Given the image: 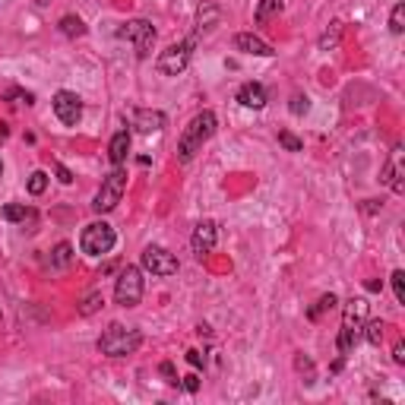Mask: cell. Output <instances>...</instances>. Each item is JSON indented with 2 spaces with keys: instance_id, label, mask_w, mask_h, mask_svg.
Returning a JSON list of instances; mask_svg holds the SVG:
<instances>
[{
  "instance_id": "obj_27",
  "label": "cell",
  "mask_w": 405,
  "mask_h": 405,
  "mask_svg": "<svg viewBox=\"0 0 405 405\" xmlns=\"http://www.w3.org/2000/svg\"><path fill=\"white\" fill-rule=\"evenodd\" d=\"M197 20H199V29H203V26H206V29H213V26H209V22H215V20H219V10H215V7H199Z\"/></svg>"
},
{
  "instance_id": "obj_28",
  "label": "cell",
  "mask_w": 405,
  "mask_h": 405,
  "mask_svg": "<svg viewBox=\"0 0 405 405\" xmlns=\"http://www.w3.org/2000/svg\"><path fill=\"white\" fill-rule=\"evenodd\" d=\"M307 108H310V98L307 95H291V114H307Z\"/></svg>"
},
{
  "instance_id": "obj_4",
  "label": "cell",
  "mask_w": 405,
  "mask_h": 405,
  "mask_svg": "<svg viewBox=\"0 0 405 405\" xmlns=\"http://www.w3.org/2000/svg\"><path fill=\"white\" fill-rule=\"evenodd\" d=\"M124 190H127V171H124V165H114L108 178L102 181V187H98L92 209H95V213H111V209L121 203Z\"/></svg>"
},
{
  "instance_id": "obj_30",
  "label": "cell",
  "mask_w": 405,
  "mask_h": 405,
  "mask_svg": "<svg viewBox=\"0 0 405 405\" xmlns=\"http://www.w3.org/2000/svg\"><path fill=\"white\" fill-rule=\"evenodd\" d=\"M10 98H16V105H32L35 98H32V92H20V89H10L7 92Z\"/></svg>"
},
{
  "instance_id": "obj_10",
  "label": "cell",
  "mask_w": 405,
  "mask_h": 405,
  "mask_svg": "<svg viewBox=\"0 0 405 405\" xmlns=\"http://www.w3.org/2000/svg\"><path fill=\"white\" fill-rule=\"evenodd\" d=\"M54 114H57V121L67 124V127L79 124V117H83V102H79V95H76V92L61 89L54 95Z\"/></svg>"
},
{
  "instance_id": "obj_12",
  "label": "cell",
  "mask_w": 405,
  "mask_h": 405,
  "mask_svg": "<svg viewBox=\"0 0 405 405\" xmlns=\"http://www.w3.org/2000/svg\"><path fill=\"white\" fill-rule=\"evenodd\" d=\"M168 117L162 114V111H149V108H139L133 111V127H137L139 133H158L162 127H165Z\"/></svg>"
},
{
  "instance_id": "obj_34",
  "label": "cell",
  "mask_w": 405,
  "mask_h": 405,
  "mask_svg": "<svg viewBox=\"0 0 405 405\" xmlns=\"http://www.w3.org/2000/svg\"><path fill=\"white\" fill-rule=\"evenodd\" d=\"M158 371H162V377H168V383H178V377H174V367H171V364H162V367H158Z\"/></svg>"
},
{
  "instance_id": "obj_14",
  "label": "cell",
  "mask_w": 405,
  "mask_h": 405,
  "mask_svg": "<svg viewBox=\"0 0 405 405\" xmlns=\"http://www.w3.org/2000/svg\"><path fill=\"white\" fill-rule=\"evenodd\" d=\"M234 48L244 51V54H254V57H269V54H273V48H269L263 38L250 35V32H240L238 38H234Z\"/></svg>"
},
{
  "instance_id": "obj_3",
  "label": "cell",
  "mask_w": 405,
  "mask_h": 405,
  "mask_svg": "<svg viewBox=\"0 0 405 405\" xmlns=\"http://www.w3.org/2000/svg\"><path fill=\"white\" fill-rule=\"evenodd\" d=\"M367 320V301L364 298H351L345 304V314H342V333H339V351H351L358 345V336H361V326Z\"/></svg>"
},
{
  "instance_id": "obj_25",
  "label": "cell",
  "mask_w": 405,
  "mask_h": 405,
  "mask_svg": "<svg viewBox=\"0 0 405 405\" xmlns=\"http://www.w3.org/2000/svg\"><path fill=\"white\" fill-rule=\"evenodd\" d=\"M392 291H396V301L405 304V273H402V269L392 273Z\"/></svg>"
},
{
  "instance_id": "obj_13",
  "label": "cell",
  "mask_w": 405,
  "mask_h": 405,
  "mask_svg": "<svg viewBox=\"0 0 405 405\" xmlns=\"http://www.w3.org/2000/svg\"><path fill=\"white\" fill-rule=\"evenodd\" d=\"M238 102L244 105V108L260 111V108H266V89H263L260 83H244L238 89Z\"/></svg>"
},
{
  "instance_id": "obj_31",
  "label": "cell",
  "mask_w": 405,
  "mask_h": 405,
  "mask_svg": "<svg viewBox=\"0 0 405 405\" xmlns=\"http://www.w3.org/2000/svg\"><path fill=\"white\" fill-rule=\"evenodd\" d=\"M54 171H57V178H61V184H73V174H70L67 165H54Z\"/></svg>"
},
{
  "instance_id": "obj_7",
  "label": "cell",
  "mask_w": 405,
  "mask_h": 405,
  "mask_svg": "<svg viewBox=\"0 0 405 405\" xmlns=\"http://www.w3.org/2000/svg\"><path fill=\"white\" fill-rule=\"evenodd\" d=\"M117 35H121V38H127V42L133 45L137 57H149L152 45H155V29H152V22H146V20L124 22V26L117 29Z\"/></svg>"
},
{
  "instance_id": "obj_32",
  "label": "cell",
  "mask_w": 405,
  "mask_h": 405,
  "mask_svg": "<svg viewBox=\"0 0 405 405\" xmlns=\"http://www.w3.org/2000/svg\"><path fill=\"white\" fill-rule=\"evenodd\" d=\"M184 390H187V392H197V390H199V377H197V374L184 377Z\"/></svg>"
},
{
  "instance_id": "obj_9",
  "label": "cell",
  "mask_w": 405,
  "mask_h": 405,
  "mask_svg": "<svg viewBox=\"0 0 405 405\" xmlns=\"http://www.w3.org/2000/svg\"><path fill=\"white\" fill-rule=\"evenodd\" d=\"M143 269L152 275H174L178 273V257L168 254L165 247H146L143 250Z\"/></svg>"
},
{
  "instance_id": "obj_36",
  "label": "cell",
  "mask_w": 405,
  "mask_h": 405,
  "mask_svg": "<svg viewBox=\"0 0 405 405\" xmlns=\"http://www.w3.org/2000/svg\"><path fill=\"white\" fill-rule=\"evenodd\" d=\"M3 137H7V127H3V124H0V139H3Z\"/></svg>"
},
{
  "instance_id": "obj_8",
  "label": "cell",
  "mask_w": 405,
  "mask_h": 405,
  "mask_svg": "<svg viewBox=\"0 0 405 405\" xmlns=\"http://www.w3.org/2000/svg\"><path fill=\"white\" fill-rule=\"evenodd\" d=\"M190 48H193V38L190 42H181V45H171V48H165L162 54H158L155 67L162 76H178L187 70V63H190Z\"/></svg>"
},
{
  "instance_id": "obj_38",
  "label": "cell",
  "mask_w": 405,
  "mask_h": 405,
  "mask_svg": "<svg viewBox=\"0 0 405 405\" xmlns=\"http://www.w3.org/2000/svg\"><path fill=\"white\" fill-rule=\"evenodd\" d=\"M0 174H3V165H0Z\"/></svg>"
},
{
  "instance_id": "obj_2",
  "label": "cell",
  "mask_w": 405,
  "mask_h": 405,
  "mask_svg": "<svg viewBox=\"0 0 405 405\" xmlns=\"http://www.w3.org/2000/svg\"><path fill=\"white\" fill-rule=\"evenodd\" d=\"M139 345H143V336H139L137 330H124L121 323L108 326V330L102 333V339H98V351H102V355H108V358L133 355Z\"/></svg>"
},
{
  "instance_id": "obj_18",
  "label": "cell",
  "mask_w": 405,
  "mask_h": 405,
  "mask_svg": "<svg viewBox=\"0 0 405 405\" xmlns=\"http://www.w3.org/2000/svg\"><path fill=\"white\" fill-rule=\"evenodd\" d=\"M3 219L7 222H26V219H32V209L22 206V203H7V206H3Z\"/></svg>"
},
{
  "instance_id": "obj_17",
  "label": "cell",
  "mask_w": 405,
  "mask_h": 405,
  "mask_svg": "<svg viewBox=\"0 0 405 405\" xmlns=\"http://www.w3.org/2000/svg\"><path fill=\"white\" fill-rule=\"evenodd\" d=\"M61 32L67 35V38H79V35H86V22L79 20V16H63V20H61Z\"/></svg>"
},
{
  "instance_id": "obj_21",
  "label": "cell",
  "mask_w": 405,
  "mask_h": 405,
  "mask_svg": "<svg viewBox=\"0 0 405 405\" xmlns=\"http://www.w3.org/2000/svg\"><path fill=\"white\" fill-rule=\"evenodd\" d=\"M45 187H48V174H45V171H32V174H29V193H32V197H42Z\"/></svg>"
},
{
  "instance_id": "obj_29",
  "label": "cell",
  "mask_w": 405,
  "mask_h": 405,
  "mask_svg": "<svg viewBox=\"0 0 405 405\" xmlns=\"http://www.w3.org/2000/svg\"><path fill=\"white\" fill-rule=\"evenodd\" d=\"M98 304H102V295H98V291H95V295H89V298H86V304H83V307H79V314H92V310H98Z\"/></svg>"
},
{
  "instance_id": "obj_19",
  "label": "cell",
  "mask_w": 405,
  "mask_h": 405,
  "mask_svg": "<svg viewBox=\"0 0 405 405\" xmlns=\"http://www.w3.org/2000/svg\"><path fill=\"white\" fill-rule=\"evenodd\" d=\"M70 260H73V247H70L67 240H63V244H57V247H54V254H51V266H54V269H63Z\"/></svg>"
},
{
  "instance_id": "obj_6",
  "label": "cell",
  "mask_w": 405,
  "mask_h": 405,
  "mask_svg": "<svg viewBox=\"0 0 405 405\" xmlns=\"http://www.w3.org/2000/svg\"><path fill=\"white\" fill-rule=\"evenodd\" d=\"M114 240H117V234L108 222H92V225H86L83 234H79V247L89 257H102L114 247Z\"/></svg>"
},
{
  "instance_id": "obj_33",
  "label": "cell",
  "mask_w": 405,
  "mask_h": 405,
  "mask_svg": "<svg viewBox=\"0 0 405 405\" xmlns=\"http://www.w3.org/2000/svg\"><path fill=\"white\" fill-rule=\"evenodd\" d=\"M392 361L405 364V342H396V349H392Z\"/></svg>"
},
{
  "instance_id": "obj_11",
  "label": "cell",
  "mask_w": 405,
  "mask_h": 405,
  "mask_svg": "<svg viewBox=\"0 0 405 405\" xmlns=\"http://www.w3.org/2000/svg\"><path fill=\"white\" fill-rule=\"evenodd\" d=\"M215 240H219V228H215V222H199L197 231H193V238H190L193 254H197V257L213 254V250H215Z\"/></svg>"
},
{
  "instance_id": "obj_15",
  "label": "cell",
  "mask_w": 405,
  "mask_h": 405,
  "mask_svg": "<svg viewBox=\"0 0 405 405\" xmlns=\"http://www.w3.org/2000/svg\"><path fill=\"white\" fill-rule=\"evenodd\" d=\"M383 181H386V184H390L396 193L405 190V187H402V149H392L390 162H386V168H383Z\"/></svg>"
},
{
  "instance_id": "obj_22",
  "label": "cell",
  "mask_w": 405,
  "mask_h": 405,
  "mask_svg": "<svg viewBox=\"0 0 405 405\" xmlns=\"http://www.w3.org/2000/svg\"><path fill=\"white\" fill-rule=\"evenodd\" d=\"M282 10V0H260V7H257V22H266L273 13Z\"/></svg>"
},
{
  "instance_id": "obj_35",
  "label": "cell",
  "mask_w": 405,
  "mask_h": 405,
  "mask_svg": "<svg viewBox=\"0 0 405 405\" xmlns=\"http://www.w3.org/2000/svg\"><path fill=\"white\" fill-rule=\"evenodd\" d=\"M187 361H190L193 367H203V355H199V351H187Z\"/></svg>"
},
{
  "instance_id": "obj_5",
  "label": "cell",
  "mask_w": 405,
  "mask_h": 405,
  "mask_svg": "<svg viewBox=\"0 0 405 405\" xmlns=\"http://www.w3.org/2000/svg\"><path fill=\"white\" fill-rule=\"evenodd\" d=\"M114 301L121 307H137L143 301V273L139 266H124L114 282Z\"/></svg>"
},
{
  "instance_id": "obj_37",
  "label": "cell",
  "mask_w": 405,
  "mask_h": 405,
  "mask_svg": "<svg viewBox=\"0 0 405 405\" xmlns=\"http://www.w3.org/2000/svg\"><path fill=\"white\" fill-rule=\"evenodd\" d=\"M38 3H42V7H45V3H51V0H38Z\"/></svg>"
},
{
  "instance_id": "obj_23",
  "label": "cell",
  "mask_w": 405,
  "mask_h": 405,
  "mask_svg": "<svg viewBox=\"0 0 405 405\" xmlns=\"http://www.w3.org/2000/svg\"><path fill=\"white\" fill-rule=\"evenodd\" d=\"M364 330H367L364 336H367V342H371V345H380V342H383V323H380V320H371L367 326H364Z\"/></svg>"
},
{
  "instance_id": "obj_24",
  "label": "cell",
  "mask_w": 405,
  "mask_h": 405,
  "mask_svg": "<svg viewBox=\"0 0 405 405\" xmlns=\"http://www.w3.org/2000/svg\"><path fill=\"white\" fill-rule=\"evenodd\" d=\"M279 143L285 146V149H289V152H301V149H304V143H301V139H298L295 133H289V130H282V133H279Z\"/></svg>"
},
{
  "instance_id": "obj_16",
  "label": "cell",
  "mask_w": 405,
  "mask_h": 405,
  "mask_svg": "<svg viewBox=\"0 0 405 405\" xmlns=\"http://www.w3.org/2000/svg\"><path fill=\"white\" fill-rule=\"evenodd\" d=\"M127 152H130V133H127V130H117L114 137H111V146H108L111 165H124V162H127Z\"/></svg>"
},
{
  "instance_id": "obj_1",
  "label": "cell",
  "mask_w": 405,
  "mask_h": 405,
  "mask_svg": "<svg viewBox=\"0 0 405 405\" xmlns=\"http://www.w3.org/2000/svg\"><path fill=\"white\" fill-rule=\"evenodd\" d=\"M215 124H219V121H215L213 111H199L190 124L184 127V133H181V139H178V158L181 162H190V158L203 149V143L215 133Z\"/></svg>"
},
{
  "instance_id": "obj_26",
  "label": "cell",
  "mask_w": 405,
  "mask_h": 405,
  "mask_svg": "<svg viewBox=\"0 0 405 405\" xmlns=\"http://www.w3.org/2000/svg\"><path fill=\"white\" fill-rule=\"evenodd\" d=\"M333 307H336V295H323L320 301H316V307L310 310V320H316L323 310H333Z\"/></svg>"
},
{
  "instance_id": "obj_20",
  "label": "cell",
  "mask_w": 405,
  "mask_h": 405,
  "mask_svg": "<svg viewBox=\"0 0 405 405\" xmlns=\"http://www.w3.org/2000/svg\"><path fill=\"white\" fill-rule=\"evenodd\" d=\"M390 32H396V35L405 32V3H396V7H392V13H390Z\"/></svg>"
}]
</instances>
